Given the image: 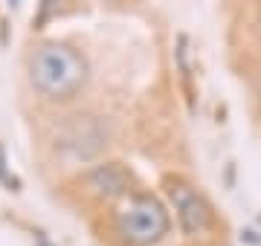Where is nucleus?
Instances as JSON below:
<instances>
[{
	"label": "nucleus",
	"mask_w": 261,
	"mask_h": 246,
	"mask_svg": "<svg viewBox=\"0 0 261 246\" xmlns=\"http://www.w3.org/2000/svg\"><path fill=\"white\" fill-rule=\"evenodd\" d=\"M20 3H23V0H6V6H9V9H20Z\"/></svg>",
	"instance_id": "6e6552de"
},
{
	"label": "nucleus",
	"mask_w": 261,
	"mask_h": 246,
	"mask_svg": "<svg viewBox=\"0 0 261 246\" xmlns=\"http://www.w3.org/2000/svg\"><path fill=\"white\" fill-rule=\"evenodd\" d=\"M29 81L41 96L67 102L87 81V61L64 44H44L29 58Z\"/></svg>",
	"instance_id": "f257e3e1"
},
{
	"label": "nucleus",
	"mask_w": 261,
	"mask_h": 246,
	"mask_svg": "<svg viewBox=\"0 0 261 246\" xmlns=\"http://www.w3.org/2000/svg\"><path fill=\"white\" fill-rule=\"evenodd\" d=\"M108 145V128L96 116H70L56 133V151L73 160H96Z\"/></svg>",
	"instance_id": "7ed1b4c3"
},
{
	"label": "nucleus",
	"mask_w": 261,
	"mask_h": 246,
	"mask_svg": "<svg viewBox=\"0 0 261 246\" xmlns=\"http://www.w3.org/2000/svg\"><path fill=\"white\" fill-rule=\"evenodd\" d=\"M168 197L174 203L180 229H183L189 237L200 235V232H206V229L212 226V208L206 206V200L200 197L192 186H186V182H171V186H168Z\"/></svg>",
	"instance_id": "20e7f679"
},
{
	"label": "nucleus",
	"mask_w": 261,
	"mask_h": 246,
	"mask_svg": "<svg viewBox=\"0 0 261 246\" xmlns=\"http://www.w3.org/2000/svg\"><path fill=\"white\" fill-rule=\"evenodd\" d=\"M116 229L128 246H154L168 235V208L154 194H134L116 214Z\"/></svg>",
	"instance_id": "f03ea898"
},
{
	"label": "nucleus",
	"mask_w": 261,
	"mask_h": 246,
	"mask_svg": "<svg viewBox=\"0 0 261 246\" xmlns=\"http://www.w3.org/2000/svg\"><path fill=\"white\" fill-rule=\"evenodd\" d=\"M56 9H58V0H41V3H38V15H35V26L38 29L44 26V23L53 18V12Z\"/></svg>",
	"instance_id": "423d86ee"
},
{
	"label": "nucleus",
	"mask_w": 261,
	"mask_h": 246,
	"mask_svg": "<svg viewBox=\"0 0 261 246\" xmlns=\"http://www.w3.org/2000/svg\"><path fill=\"white\" fill-rule=\"evenodd\" d=\"M84 182L99 194V197H125L130 191V171H125L119 162H102L87 171Z\"/></svg>",
	"instance_id": "39448f33"
},
{
	"label": "nucleus",
	"mask_w": 261,
	"mask_h": 246,
	"mask_svg": "<svg viewBox=\"0 0 261 246\" xmlns=\"http://www.w3.org/2000/svg\"><path fill=\"white\" fill-rule=\"evenodd\" d=\"M0 182L12 191H18V186H20V182L9 174V168H6V151H3V145H0Z\"/></svg>",
	"instance_id": "0eeeda50"
}]
</instances>
